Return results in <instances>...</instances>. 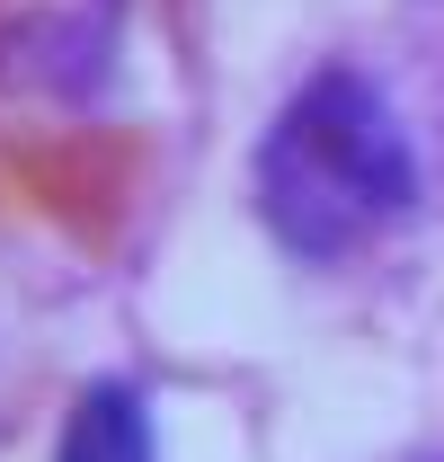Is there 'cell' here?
Listing matches in <instances>:
<instances>
[{
	"label": "cell",
	"instance_id": "7a4b0ae2",
	"mask_svg": "<svg viewBox=\"0 0 444 462\" xmlns=\"http://www.w3.org/2000/svg\"><path fill=\"white\" fill-rule=\"evenodd\" d=\"M116 27H125V0H18L0 18V71L27 80L36 98H80L107 71L98 54H80V36L116 45Z\"/></svg>",
	"mask_w": 444,
	"mask_h": 462
},
{
	"label": "cell",
	"instance_id": "3957f363",
	"mask_svg": "<svg viewBox=\"0 0 444 462\" xmlns=\"http://www.w3.org/2000/svg\"><path fill=\"white\" fill-rule=\"evenodd\" d=\"M54 462H161V436H152V401L134 383H89L80 401L62 409Z\"/></svg>",
	"mask_w": 444,
	"mask_h": 462
},
{
	"label": "cell",
	"instance_id": "6da1fadb",
	"mask_svg": "<svg viewBox=\"0 0 444 462\" xmlns=\"http://www.w3.org/2000/svg\"><path fill=\"white\" fill-rule=\"evenodd\" d=\"M249 187H258V223L276 231V249L329 267V258H356L365 240H383L418 205V152L383 80L329 62L258 134Z\"/></svg>",
	"mask_w": 444,
	"mask_h": 462
}]
</instances>
